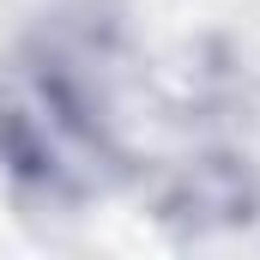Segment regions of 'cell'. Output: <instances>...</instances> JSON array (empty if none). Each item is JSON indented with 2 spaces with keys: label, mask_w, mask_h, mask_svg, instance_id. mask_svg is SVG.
Masks as SVG:
<instances>
[{
  "label": "cell",
  "mask_w": 260,
  "mask_h": 260,
  "mask_svg": "<svg viewBox=\"0 0 260 260\" xmlns=\"http://www.w3.org/2000/svg\"><path fill=\"white\" fill-rule=\"evenodd\" d=\"M0 157L43 194H91L109 170L97 97L61 55H24L0 73Z\"/></svg>",
  "instance_id": "1"
}]
</instances>
